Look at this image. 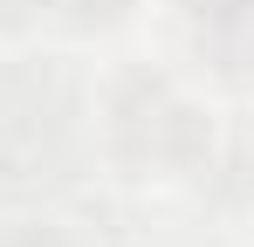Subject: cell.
<instances>
[{
	"instance_id": "obj_4",
	"label": "cell",
	"mask_w": 254,
	"mask_h": 247,
	"mask_svg": "<svg viewBox=\"0 0 254 247\" xmlns=\"http://www.w3.org/2000/svg\"><path fill=\"white\" fill-rule=\"evenodd\" d=\"M144 0H48V21H62L69 35H117L137 21Z\"/></svg>"
},
{
	"instance_id": "obj_3",
	"label": "cell",
	"mask_w": 254,
	"mask_h": 247,
	"mask_svg": "<svg viewBox=\"0 0 254 247\" xmlns=\"http://www.w3.org/2000/svg\"><path fill=\"white\" fill-rule=\"evenodd\" d=\"M179 28L220 82L254 89V0H179Z\"/></svg>"
},
{
	"instance_id": "obj_2",
	"label": "cell",
	"mask_w": 254,
	"mask_h": 247,
	"mask_svg": "<svg viewBox=\"0 0 254 247\" xmlns=\"http://www.w3.org/2000/svg\"><path fill=\"white\" fill-rule=\"evenodd\" d=\"M192 199L220 213H248L254 206V117L248 110H206V130L192 144V165L179 179Z\"/></svg>"
},
{
	"instance_id": "obj_6",
	"label": "cell",
	"mask_w": 254,
	"mask_h": 247,
	"mask_svg": "<svg viewBox=\"0 0 254 247\" xmlns=\"http://www.w3.org/2000/svg\"><path fill=\"white\" fill-rule=\"evenodd\" d=\"M0 247H69V241H62L55 227H21V234H7Z\"/></svg>"
},
{
	"instance_id": "obj_5",
	"label": "cell",
	"mask_w": 254,
	"mask_h": 247,
	"mask_svg": "<svg viewBox=\"0 0 254 247\" xmlns=\"http://www.w3.org/2000/svg\"><path fill=\"white\" fill-rule=\"evenodd\" d=\"M48 14V0H0V35H28Z\"/></svg>"
},
{
	"instance_id": "obj_1",
	"label": "cell",
	"mask_w": 254,
	"mask_h": 247,
	"mask_svg": "<svg viewBox=\"0 0 254 247\" xmlns=\"http://www.w3.org/2000/svg\"><path fill=\"white\" fill-rule=\"evenodd\" d=\"M206 103L165 69H117L103 82V144L130 179H186Z\"/></svg>"
}]
</instances>
